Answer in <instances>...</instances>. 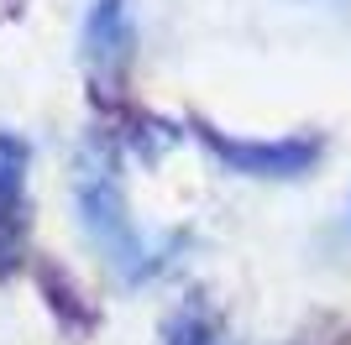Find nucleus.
<instances>
[{"instance_id":"f257e3e1","label":"nucleus","mask_w":351,"mask_h":345,"mask_svg":"<svg viewBox=\"0 0 351 345\" xmlns=\"http://www.w3.org/2000/svg\"><path fill=\"white\" fill-rule=\"evenodd\" d=\"M73 204H79V220H84L89 241L100 246L105 257H116L121 267H132L142 257V241H136V225L126 215V194H121L116 162L100 157L89 146L79 157V172H73Z\"/></svg>"},{"instance_id":"f03ea898","label":"nucleus","mask_w":351,"mask_h":345,"mask_svg":"<svg viewBox=\"0 0 351 345\" xmlns=\"http://www.w3.org/2000/svg\"><path fill=\"white\" fill-rule=\"evenodd\" d=\"M199 142L231 172H247V178H299L320 157V142H309V136H289V142H231V136L199 126Z\"/></svg>"},{"instance_id":"7ed1b4c3","label":"nucleus","mask_w":351,"mask_h":345,"mask_svg":"<svg viewBox=\"0 0 351 345\" xmlns=\"http://www.w3.org/2000/svg\"><path fill=\"white\" fill-rule=\"evenodd\" d=\"M132 42H136L132 5H126V0H95L89 16H84V58L116 68V63L132 58Z\"/></svg>"},{"instance_id":"20e7f679","label":"nucleus","mask_w":351,"mask_h":345,"mask_svg":"<svg viewBox=\"0 0 351 345\" xmlns=\"http://www.w3.org/2000/svg\"><path fill=\"white\" fill-rule=\"evenodd\" d=\"M27 168H32V146L16 131H0V209L16 204V194L27 183Z\"/></svg>"},{"instance_id":"39448f33","label":"nucleus","mask_w":351,"mask_h":345,"mask_svg":"<svg viewBox=\"0 0 351 345\" xmlns=\"http://www.w3.org/2000/svg\"><path fill=\"white\" fill-rule=\"evenodd\" d=\"M16 261H21V230H16L11 209H0V277L16 272Z\"/></svg>"},{"instance_id":"423d86ee","label":"nucleus","mask_w":351,"mask_h":345,"mask_svg":"<svg viewBox=\"0 0 351 345\" xmlns=\"http://www.w3.org/2000/svg\"><path fill=\"white\" fill-rule=\"evenodd\" d=\"M168 345H210V330H205L194 314H184V319H173V324H168Z\"/></svg>"}]
</instances>
